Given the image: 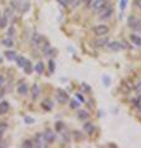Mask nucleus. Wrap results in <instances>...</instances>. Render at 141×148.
Returning a JSON list of instances; mask_svg holds the SVG:
<instances>
[{
	"instance_id": "nucleus-1",
	"label": "nucleus",
	"mask_w": 141,
	"mask_h": 148,
	"mask_svg": "<svg viewBox=\"0 0 141 148\" xmlns=\"http://www.w3.org/2000/svg\"><path fill=\"white\" fill-rule=\"evenodd\" d=\"M128 25L130 29H134V30H141V22L138 17L135 16H130L129 20H128Z\"/></svg>"
},
{
	"instance_id": "nucleus-2",
	"label": "nucleus",
	"mask_w": 141,
	"mask_h": 148,
	"mask_svg": "<svg viewBox=\"0 0 141 148\" xmlns=\"http://www.w3.org/2000/svg\"><path fill=\"white\" fill-rule=\"evenodd\" d=\"M93 31L97 36H104L109 32V27H108L106 25H98V26L94 27Z\"/></svg>"
},
{
	"instance_id": "nucleus-3",
	"label": "nucleus",
	"mask_w": 141,
	"mask_h": 148,
	"mask_svg": "<svg viewBox=\"0 0 141 148\" xmlns=\"http://www.w3.org/2000/svg\"><path fill=\"white\" fill-rule=\"evenodd\" d=\"M35 143H36L35 146H37V147H46L47 141H46V138H45V136H44V133H37Z\"/></svg>"
},
{
	"instance_id": "nucleus-4",
	"label": "nucleus",
	"mask_w": 141,
	"mask_h": 148,
	"mask_svg": "<svg viewBox=\"0 0 141 148\" xmlns=\"http://www.w3.org/2000/svg\"><path fill=\"white\" fill-rule=\"evenodd\" d=\"M57 100H58V103L61 104H64V103H67V101L69 100L68 98V94L66 91L63 90H58V94H57Z\"/></svg>"
},
{
	"instance_id": "nucleus-5",
	"label": "nucleus",
	"mask_w": 141,
	"mask_h": 148,
	"mask_svg": "<svg viewBox=\"0 0 141 148\" xmlns=\"http://www.w3.org/2000/svg\"><path fill=\"white\" fill-rule=\"evenodd\" d=\"M106 1L108 0H94V1L92 3V8L95 9V10H99V9L104 8L106 5Z\"/></svg>"
},
{
	"instance_id": "nucleus-6",
	"label": "nucleus",
	"mask_w": 141,
	"mask_h": 148,
	"mask_svg": "<svg viewBox=\"0 0 141 148\" xmlns=\"http://www.w3.org/2000/svg\"><path fill=\"white\" fill-rule=\"evenodd\" d=\"M11 5H12V8H15V9H17V10H20L21 12H25V11H27L30 9V4L29 3L20 4V5H17V4H15V3H11Z\"/></svg>"
},
{
	"instance_id": "nucleus-7",
	"label": "nucleus",
	"mask_w": 141,
	"mask_h": 148,
	"mask_svg": "<svg viewBox=\"0 0 141 148\" xmlns=\"http://www.w3.org/2000/svg\"><path fill=\"white\" fill-rule=\"evenodd\" d=\"M109 43V40H108V37H103V38H99V40H95L94 41V46H97V47H104Z\"/></svg>"
},
{
	"instance_id": "nucleus-8",
	"label": "nucleus",
	"mask_w": 141,
	"mask_h": 148,
	"mask_svg": "<svg viewBox=\"0 0 141 148\" xmlns=\"http://www.w3.org/2000/svg\"><path fill=\"white\" fill-rule=\"evenodd\" d=\"M9 109H10V105H9L8 101H1L0 103V115H5Z\"/></svg>"
},
{
	"instance_id": "nucleus-9",
	"label": "nucleus",
	"mask_w": 141,
	"mask_h": 148,
	"mask_svg": "<svg viewBox=\"0 0 141 148\" xmlns=\"http://www.w3.org/2000/svg\"><path fill=\"white\" fill-rule=\"evenodd\" d=\"M106 46L110 51H114V52H118V51H120L123 48V46H121L119 42H111V43H108Z\"/></svg>"
},
{
	"instance_id": "nucleus-10",
	"label": "nucleus",
	"mask_w": 141,
	"mask_h": 148,
	"mask_svg": "<svg viewBox=\"0 0 141 148\" xmlns=\"http://www.w3.org/2000/svg\"><path fill=\"white\" fill-rule=\"evenodd\" d=\"M44 136H45V138H46V141H47V143H51V142H53L55 141V133L52 132V131H46L45 133H44Z\"/></svg>"
},
{
	"instance_id": "nucleus-11",
	"label": "nucleus",
	"mask_w": 141,
	"mask_h": 148,
	"mask_svg": "<svg viewBox=\"0 0 141 148\" xmlns=\"http://www.w3.org/2000/svg\"><path fill=\"white\" fill-rule=\"evenodd\" d=\"M27 91H29V88H27L26 84H20L17 88V92L20 95H26L27 94Z\"/></svg>"
},
{
	"instance_id": "nucleus-12",
	"label": "nucleus",
	"mask_w": 141,
	"mask_h": 148,
	"mask_svg": "<svg viewBox=\"0 0 141 148\" xmlns=\"http://www.w3.org/2000/svg\"><path fill=\"white\" fill-rule=\"evenodd\" d=\"M31 92H32V98L34 99H37L40 95V88L37 84H34V86L31 88Z\"/></svg>"
},
{
	"instance_id": "nucleus-13",
	"label": "nucleus",
	"mask_w": 141,
	"mask_h": 148,
	"mask_svg": "<svg viewBox=\"0 0 141 148\" xmlns=\"http://www.w3.org/2000/svg\"><path fill=\"white\" fill-rule=\"evenodd\" d=\"M42 108H44L45 110H51L53 108V104H52V101L48 100V99H46L42 101Z\"/></svg>"
},
{
	"instance_id": "nucleus-14",
	"label": "nucleus",
	"mask_w": 141,
	"mask_h": 148,
	"mask_svg": "<svg viewBox=\"0 0 141 148\" xmlns=\"http://www.w3.org/2000/svg\"><path fill=\"white\" fill-rule=\"evenodd\" d=\"M84 131H86V133H93L94 132V126L91 123V122H87V123H84Z\"/></svg>"
},
{
	"instance_id": "nucleus-15",
	"label": "nucleus",
	"mask_w": 141,
	"mask_h": 148,
	"mask_svg": "<svg viewBox=\"0 0 141 148\" xmlns=\"http://www.w3.org/2000/svg\"><path fill=\"white\" fill-rule=\"evenodd\" d=\"M35 71H36V73L42 74V73H44V71H45V64L42 63V62H39L35 66Z\"/></svg>"
},
{
	"instance_id": "nucleus-16",
	"label": "nucleus",
	"mask_w": 141,
	"mask_h": 148,
	"mask_svg": "<svg viewBox=\"0 0 141 148\" xmlns=\"http://www.w3.org/2000/svg\"><path fill=\"white\" fill-rule=\"evenodd\" d=\"M130 40L134 42V45L141 46V37H139L138 35H131V36H130Z\"/></svg>"
},
{
	"instance_id": "nucleus-17",
	"label": "nucleus",
	"mask_w": 141,
	"mask_h": 148,
	"mask_svg": "<svg viewBox=\"0 0 141 148\" xmlns=\"http://www.w3.org/2000/svg\"><path fill=\"white\" fill-rule=\"evenodd\" d=\"M26 59L25 57H16V63H17V66L20 67V68H24V66L26 64Z\"/></svg>"
},
{
	"instance_id": "nucleus-18",
	"label": "nucleus",
	"mask_w": 141,
	"mask_h": 148,
	"mask_svg": "<svg viewBox=\"0 0 141 148\" xmlns=\"http://www.w3.org/2000/svg\"><path fill=\"white\" fill-rule=\"evenodd\" d=\"M5 57L9 59V61H12V59L16 58V53L12 52V51H8V52H5Z\"/></svg>"
},
{
	"instance_id": "nucleus-19",
	"label": "nucleus",
	"mask_w": 141,
	"mask_h": 148,
	"mask_svg": "<svg viewBox=\"0 0 141 148\" xmlns=\"http://www.w3.org/2000/svg\"><path fill=\"white\" fill-rule=\"evenodd\" d=\"M24 69H25V73H27V74H30L31 72H32V64L27 61L26 62V64L24 66Z\"/></svg>"
},
{
	"instance_id": "nucleus-20",
	"label": "nucleus",
	"mask_w": 141,
	"mask_h": 148,
	"mask_svg": "<svg viewBox=\"0 0 141 148\" xmlns=\"http://www.w3.org/2000/svg\"><path fill=\"white\" fill-rule=\"evenodd\" d=\"M8 24V17L6 16H0V29H4Z\"/></svg>"
},
{
	"instance_id": "nucleus-21",
	"label": "nucleus",
	"mask_w": 141,
	"mask_h": 148,
	"mask_svg": "<svg viewBox=\"0 0 141 148\" xmlns=\"http://www.w3.org/2000/svg\"><path fill=\"white\" fill-rule=\"evenodd\" d=\"M3 45L6 46V47H12L14 42H12L11 38H4V40H3Z\"/></svg>"
},
{
	"instance_id": "nucleus-22",
	"label": "nucleus",
	"mask_w": 141,
	"mask_h": 148,
	"mask_svg": "<svg viewBox=\"0 0 141 148\" xmlns=\"http://www.w3.org/2000/svg\"><path fill=\"white\" fill-rule=\"evenodd\" d=\"M6 128H8L6 122H0V135H3V132H5Z\"/></svg>"
},
{
	"instance_id": "nucleus-23",
	"label": "nucleus",
	"mask_w": 141,
	"mask_h": 148,
	"mask_svg": "<svg viewBox=\"0 0 141 148\" xmlns=\"http://www.w3.org/2000/svg\"><path fill=\"white\" fill-rule=\"evenodd\" d=\"M78 117L81 119V120H87V119H88V114L86 112V111H79Z\"/></svg>"
},
{
	"instance_id": "nucleus-24",
	"label": "nucleus",
	"mask_w": 141,
	"mask_h": 148,
	"mask_svg": "<svg viewBox=\"0 0 141 148\" xmlns=\"http://www.w3.org/2000/svg\"><path fill=\"white\" fill-rule=\"evenodd\" d=\"M111 14H113V10H111V9L109 8V9H108V10H106L104 14H103L102 18H108V17H110V15H111Z\"/></svg>"
},
{
	"instance_id": "nucleus-25",
	"label": "nucleus",
	"mask_w": 141,
	"mask_h": 148,
	"mask_svg": "<svg viewBox=\"0 0 141 148\" xmlns=\"http://www.w3.org/2000/svg\"><path fill=\"white\" fill-rule=\"evenodd\" d=\"M70 108H72V109H78L79 108V103L77 100H72V101H70Z\"/></svg>"
},
{
	"instance_id": "nucleus-26",
	"label": "nucleus",
	"mask_w": 141,
	"mask_h": 148,
	"mask_svg": "<svg viewBox=\"0 0 141 148\" xmlns=\"http://www.w3.org/2000/svg\"><path fill=\"white\" fill-rule=\"evenodd\" d=\"M48 67H50V73H53V72H55V62L52 61V59L50 61Z\"/></svg>"
},
{
	"instance_id": "nucleus-27",
	"label": "nucleus",
	"mask_w": 141,
	"mask_h": 148,
	"mask_svg": "<svg viewBox=\"0 0 141 148\" xmlns=\"http://www.w3.org/2000/svg\"><path fill=\"white\" fill-rule=\"evenodd\" d=\"M57 3L59 4V5H62V6H67L69 4V0H57Z\"/></svg>"
},
{
	"instance_id": "nucleus-28",
	"label": "nucleus",
	"mask_w": 141,
	"mask_h": 148,
	"mask_svg": "<svg viewBox=\"0 0 141 148\" xmlns=\"http://www.w3.org/2000/svg\"><path fill=\"white\" fill-rule=\"evenodd\" d=\"M24 121H25L26 123H34V122H35V120H34V119H31V117H29V116H25Z\"/></svg>"
},
{
	"instance_id": "nucleus-29",
	"label": "nucleus",
	"mask_w": 141,
	"mask_h": 148,
	"mask_svg": "<svg viewBox=\"0 0 141 148\" xmlns=\"http://www.w3.org/2000/svg\"><path fill=\"white\" fill-rule=\"evenodd\" d=\"M126 4H128V0H121L120 1V9L121 10H124V9L126 8Z\"/></svg>"
},
{
	"instance_id": "nucleus-30",
	"label": "nucleus",
	"mask_w": 141,
	"mask_h": 148,
	"mask_svg": "<svg viewBox=\"0 0 141 148\" xmlns=\"http://www.w3.org/2000/svg\"><path fill=\"white\" fill-rule=\"evenodd\" d=\"M22 147H34V145H32V142L31 141H25L24 142V145H22Z\"/></svg>"
},
{
	"instance_id": "nucleus-31",
	"label": "nucleus",
	"mask_w": 141,
	"mask_h": 148,
	"mask_svg": "<svg viewBox=\"0 0 141 148\" xmlns=\"http://www.w3.org/2000/svg\"><path fill=\"white\" fill-rule=\"evenodd\" d=\"M81 1H83V0H72V6H73V8L78 6V4L81 3Z\"/></svg>"
},
{
	"instance_id": "nucleus-32",
	"label": "nucleus",
	"mask_w": 141,
	"mask_h": 148,
	"mask_svg": "<svg viewBox=\"0 0 141 148\" xmlns=\"http://www.w3.org/2000/svg\"><path fill=\"white\" fill-rule=\"evenodd\" d=\"M135 89L138 90L139 92H141V82H140V83H138V84L135 85Z\"/></svg>"
},
{
	"instance_id": "nucleus-33",
	"label": "nucleus",
	"mask_w": 141,
	"mask_h": 148,
	"mask_svg": "<svg viewBox=\"0 0 141 148\" xmlns=\"http://www.w3.org/2000/svg\"><path fill=\"white\" fill-rule=\"evenodd\" d=\"M103 80H105V85H109V83H110V79L108 77H104L103 78Z\"/></svg>"
},
{
	"instance_id": "nucleus-34",
	"label": "nucleus",
	"mask_w": 141,
	"mask_h": 148,
	"mask_svg": "<svg viewBox=\"0 0 141 148\" xmlns=\"http://www.w3.org/2000/svg\"><path fill=\"white\" fill-rule=\"evenodd\" d=\"M3 84H4V77L0 75V88L3 86Z\"/></svg>"
},
{
	"instance_id": "nucleus-35",
	"label": "nucleus",
	"mask_w": 141,
	"mask_h": 148,
	"mask_svg": "<svg viewBox=\"0 0 141 148\" xmlns=\"http://www.w3.org/2000/svg\"><path fill=\"white\" fill-rule=\"evenodd\" d=\"M136 5L141 9V0H136Z\"/></svg>"
},
{
	"instance_id": "nucleus-36",
	"label": "nucleus",
	"mask_w": 141,
	"mask_h": 148,
	"mask_svg": "<svg viewBox=\"0 0 141 148\" xmlns=\"http://www.w3.org/2000/svg\"><path fill=\"white\" fill-rule=\"evenodd\" d=\"M140 112H141V108H140Z\"/></svg>"
}]
</instances>
